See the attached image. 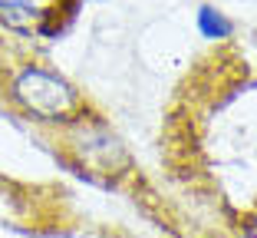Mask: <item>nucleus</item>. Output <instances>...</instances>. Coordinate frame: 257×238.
Masks as SVG:
<instances>
[{"mask_svg":"<svg viewBox=\"0 0 257 238\" xmlns=\"http://www.w3.org/2000/svg\"><path fill=\"white\" fill-rule=\"evenodd\" d=\"M17 100L30 113L43 116V119H63L76 109V93L69 90V83H63L53 73H43V69L30 66L17 76Z\"/></svg>","mask_w":257,"mask_h":238,"instance_id":"nucleus-1","label":"nucleus"},{"mask_svg":"<svg viewBox=\"0 0 257 238\" xmlns=\"http://www.w3.org/2000/svg\"><path fill=\"white\" fill-rule=\"evenodd\" d=\"M198 27H201L204 37H211V40H224L227 33H231V23H227L218 10H211V7L198 10Z\"/></svg>","mask_w":257,"mask_h":238,"instance_id":"nucleus-3","label":"nucleus"},{"mask_svg":"<svg viewBox=\"0 0 257 238\" xmlns=\"http://www.w3.org/2000/svg\"><path fill=\"white\" fill-rule=\"evenodd\" d=\"M83 159L89 162V166H99V169H115V166H122L125 162V155H122L119 142L109 136H102V132H92V136H86L83 142Z\"/></svg>","mask_w":257,"mask_h":238,"instance_id":"nucleus-2","label":"nucleus"}]
</instances>
